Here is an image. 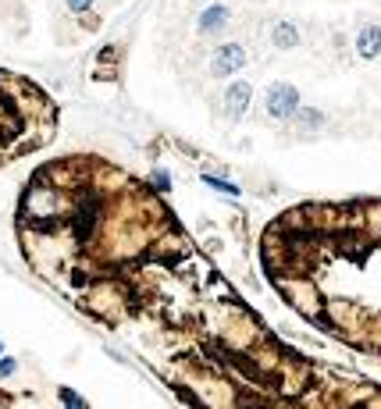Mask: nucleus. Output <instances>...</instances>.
<instances>
[{
  "label": "nucleus",
  "mask_w": 381,
  "mask_h": 409,
  "mask_svg": "<svg viewBox=\"0 0 381 409\" xmlns=\"http://www.w3.org/2000/svg\"><path fill=\"white\" fill-rule=\"evenodd\" d=\"M0 353H4V345H0Z\"/></svg>",
  "instance_id": "13"
},
{
  "label": "nucleus",
  "mask_w": 381,
  "mask_h": 409,
  "mask_svg": "<svg viewBox=\"0 0 381 409\" xmlns=\"http://www.w3.org/2000/svg\"><path fill=\"white\" fill-rule=\"evenodd\" d=\"M15 374V360L8 356V360H0V377H11Z\"/></svg>",
  "instance_id": "10"
},
{
  "label": "nucleus",
  "mask_w": 381,
  "mask_h": 409,
  "mask_svg": "<svg viewBox=\"0 0 381 409\" xmlns=\"http://www.w3.org/2000/svg\"><path fill=\"white\" fill-rule=\"evenodd\" d=\"M242 65H246V50L239 43H225V47H217L214 57H210V75L225 79V75H235Z\"/></svg>",
  "instance_id": "3"
},
{
  "label": "nucleus",
  "mask_w": 381,
  "mask_h": 409,
  "mask_svg": "<svg viewBox=\"0 0 381 409\" xmlns=\"http://www.w3.org/2000/svg\"><path fill=\"white\" fill-rule=\"evenodd\" d=\"M271 40H274V47H281V50H293V47L300 43V33H296V25H289V22H278Z\"/></svg>",
  "instance_id": "7"
},
{
  "label": "nucleus",
  "mask_w": 381,
  "mask_h": 409,
  "mask_svg": "<svg viewBox=\"0 0 381 409\" xmlns=\"http://www.w3.org/2000/svg\"><path fill=\"white\" fill-rule=\"evenodd\" d=\"M228 8L225 4H210L203 15H200V29H203V33H221V29H225L228 25Z\"/></svg>",
  "instance_id": "6"
},
{
  "label": "nucleus",
  "mask_w": 381,
  "mask_h": 409,
  "mask_svg": "<svg viewBox=\"0 0 381 409\" xmlns=\"http://www.w3.org/2000/svg\"><path fill=\"white\" fill-rule=\"evenodd\" d=\"M61 402H65V409H86V402L72 388H61Z\"/></svg>",
  "instance_id": "8"
},
{
  "label": "nucleus",
  "mask_w": 381,
  "mask_h": 409,
  "mask_svg": "<svg viewBox=\"0 0 381 409\" xmlns=\"http://www.w3.org/2000/svg\"><path fill=\"white\" fill-rule=\"evenodd\" d=\"M93 4H97V0H65V8H68L72 15H86Z\"/></svg>",
  "instance_id": "9"
},
{
  "label": "nucleus",
  "mask_w": 381,
  "mask_h": 409,
  "mask_svg": "<svg viewBox=\"0 0 381 409\" xmlns=\"http://www.w3.org/2000/svg\"><path fill=\"white\" fill-rule=\"evenodd\" d=\"M264 267L310 324L381 356V200L285 214L264 235Z\"/></svg>",
  "instance_id": "1"
},
{
  "label": "nucleus",
  "mask_w": 381,
  "mask_h": 409,
  "mask_svg": "<svg viewBox=\"0 0 381 409\" xmlns=\"http://www.w3.org/2000/svg\"><path fill=\"white\" fill-rule=\"evenodd\" d=\"M249 86L246 82H235V86H228L225 89V111L232 114V118H242L246 114V104H249Z\"/></svg>",
  "instance_id": "5"
},
{
  "label": "nucleus",
  "mask_w": 381,
  "mask_h": 409,
  "mask_svg": "<svg viewBox=\"0 0 381 409\" xmlns=\"http://www.w3.org/2000/svg\"><path fill=\"white\" fill-rule=\"evenodd\" d=\"M264 104H267V114L271 118H293L300 111V93L289 82H274L267 89V100Z\"/></svg>",
  "instance_id": "2"
},
{
  "label": "nucleus",
  "mask_w": 381,
  "mask_h": 409,
  "mask_svg": "<svg viewBox=\"0 0 381 409\" xmlns=\"http://www.w3.org/2000/svg\"><path fill=\"white\" fill-rule=\"evenodd\" d=\"M153 182L161 185V189H168V175H164V171H153Z\"/></svg>",
  "instance_id": "12"
},
{
  "label": "nucleus",
  "mask_w": 381,
  "mask_h": 409,
  "mask_svg": "<svg viewBox=\"0 0 381 409\" xmlns=\"http://www.w3.org/2000/svg\"><path fill=\"white\" fill-rule=\"evenodd\" d=\"M207 182H210L214 189H221V193H239V189H235V185H228V182H217V178H207Z\"/></svg>",
  "instance_id": "11"
},
{
  "label": "nucleus",
  "mask_w": 381,
  "mask_h": 409,
  "mask_svg": "<svg viewBox=\"0 0 381 409\" xmlns=\"http://www.w3.org/2000/svg\"><path fill=\"white\" fill-rule=\"evenodd\" d=\"M357 54H360L364 61H374V57L381 54V29H378V25H364V29H360Z\"/></svg>",
  "instance_id": "4"
}]
</instances>
